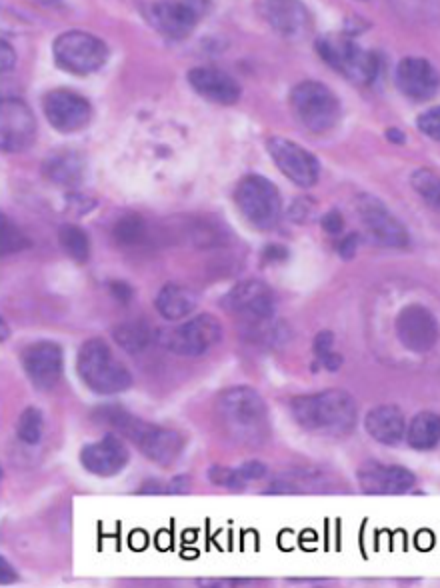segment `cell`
<instances>
[{
    "label": "cell",
    "instance_id": "obj_1",
    "mask_svg": "<svg viewBox=\"0 0 440 588\" xmlns=\"http://www.w3.org/2000/svg\"><path fill=\"white\" fill-rule=\"evenodd\" d=\"M216 412L226 434L242 446H262L270 434L264 398L248 386H232L218 394Z\"/></svg>",
    "mask_w": 440,
    "mask_h": 588
},
{
    "label": "cell",
    "instance_id": "obj_2",
    "mask_svg": "<svg viewBox=\"0 0 440 588\" xmlns=\"http://www.w3.org/2000/svg\"><path fill=\"white\" fill-rule=\"evenodd\" d=\"M292 414L304 430L320 436H346L356 426V402L338 388L296 396Z\"/></svg>",
    "mask_w": 440,
    "mask_h": 588
},
{
    "label": "cell",
    "instance_id": "obj_3",
    "mask_svg": "<svg viewBox=\"0 0 440 588\" xmlns=\"http://www.w3.org/2000/svg\"><path fill=\"white\" fill-rule=\"evenodd\" d=\"M100 414L102 420L114 426L120 434L128 436L148 460L160 466H170L178 460L184 446V438L180 432L156 424H146L118 406H106L100 410Z\"/></svg>",
    "mask_w": 440,
    "mask_h": 588
},
{
    "label": "cell",
    "instance_id": "obj_4",
    "mask_svg": "<svg viewBox=\"0 0 440 588\" xmlns=\"http://www.w3.org/2000/svg\"><path fill=\"white\" fill-rule=\"evenodd\" d=\"M76 372L80 380L96 394H116L132 384L130 370L100 338L82 342L76 356Z\"/></svg>",
    "mask_w": 440,
    "mask_h": 588
},
{
    "label": "cell",
    "instance_id": "obj_5",
    "mask_svg": "<svg viewBox=\"0 0 440 588\" xmlns=\"http://www.w3.org/2000/svg\"><path fill=\"white\" fill-rule=\"evenodd\" d=\"M316 50L326 64L356 84H370L380 70V60L374 52L364 50L342 34L320 36L316 40Z\"/></svg>",
    "mask_w": 440,
    "mask_h": 588
},
{
    "label": "cell",
    "instance_id": "obj_6",
    "mask_svg": "<svg viewBox=\"0 0 440 588\" xmlns=\"http://www.w3.org/2000/svg\"><path fill=\"white\" fill-rule=\"evenodd\" d=\"M234 202L244 218L262 230L276 226L282 214V198L276 184L260 174H248L236 184Z\"/></svg>",
    "mask_w": 440,
    "mask_h": 588
},
{
    "label": "cell",
    "instance_id": "obj_7",
    "mask_svg": "<svg viewBox=\"0 0 440 588\" xmlns=\"http://www.w3.org/2000/svg\"><path fill=\"white\" fill-rule=\"evenodd\" d=\"M154 340L180 356H200L222 340V326L212 314H198L180 326L158 328Z\"/></svg>",
    "mask_w": 440,
    "mask_h": 588
},
{
    "label": "cell",
    "instance_id": "obj_8",
    "mask_svg": "<svg viewBox=\"0 0 440 588\" xmlns=\"http://www.w3.org/2000/svg\"><path fill=\"white\" fill-rule=\"evenodd\" d=\"M296 118L312 132L330 130L340 118V102L334 92L318 80H304L290 92Z\"/></svg>",
    "mask_w": 440,
    "mask_h": 588
},
{
    "label": "cell",
    "instance_id": "obj_9",
    "mask_svg": "<svg viewBox=\"0 0 440 588\" xmlns=\"http://www.w3.org/2000/svg\"><path fill=\"white\" fill-rule=\"evenodd\" d=\"M54 62L58 68L70 74H92L108 58L106 44L88 32L68 30L62 32L52 44Z\"/></svg>",
    "mask_w": 440,
    "mask_h": 588
},
{
    "label": "cell",
    "instance_id": "obj_10",
    "mask_svg": "<svg viewBox=\"0 0 440 588\" xmlns=\"http://www.w3.org/2000/svg\"><path fill=\"white\" fill-rule=\"evenodd\" d=\"M266 146L274 164L290 182L302 188L316 184L320 176V162L312 152L282 136H272Z\"/></svg>",
    "mask_w": 440,
    "mask_h": 588
},
{
    "label": "cell",
    "instance_id": "obj_11",
    "mask_svg": "<svg viewBox=\"0 0 440 588\" xmlns=\"http://www.w3.org/2000/svg\"><path fill=\"white\" fill-rule=\"evenodd\" d=\"M356 210L364 228L372 234L376 242L388 248H406L410 244V236L402 222L376 196H358Z\"/></svg>",
    "mask_w": 440,
    "mask_h": 588
},
{
    "label": "cell",
    "instance_id": "obj_12",
    "mask_svg": "<svg viewBox=\"0 0 440 588\" xmlns=\"http://www.w3.org/2000/svg\"><path fill=\"white\" fill-rule=\"evenodd\" d=\"M140 10L152 28L172 40L186 38L200 16V8L194 2H148Z\"/></svg>",
    "mask_w": 440,
    "mask_h": 588
},
{
    "label": "cell",
    "instance_id": "obj_13",
    "mask_svg": "<svg viewBox=\"0 0 440 588\" xmlns=\"http://www.w3.org/2000/svg\"><path fill=\"white\" fill-rule=\"evenodd\" d=\"M36 136V120L26 102L4 98L0 104V144L4 152H22L30 148Z\"/></svg>",
    "mask_w": 440,
    "mask_h": 588
},
{
    "label": "cell",
    "instance_id": "obj_14",
    "mask_svg": "<svg viewBox=\"0 0 440 588\" xmlns=\"http://www.w3.org/2000/svg\"><path fill=\"white\" fill-rule=\"evenodd\" d=\"M396 336L404 348L412 352H428L438 340V322L422 304L404 306L394 320Z\"/></svg>",
    "mask_w": 440,
    "mask_h": 588
},
{
    "label": "cell",
    "instance_id": "obj_15",
    "mask_svg": "<svg viewBox=\"0 0 440 588\" xmlns=\"http://www.w3.org/2000/svg\"><path fill=\"white\" fill-rule=\"evenodd\" d=\"M42 110L52 128L58 132H74L88 124L90 120V104L84 96L56 88L44 94Z\"/></svg>",
    "mask_w": 440,
    "mask_h": 588
},
{
    "label": "cell",
    "instance_id": "obj_16",
    "mask_svg": "<svg viewBox=\"0 0 440 588\" xmlns=\"http://www.w3.org/2000/svg\"><path fill=\"white\" fill-rule=\"evenodd\" d=\"M222 306L248 322H268L274 314V294L260 280H244L224 296Z\"/></svg>",
    "mask_w": 440,
    "mask_h": 588
},
{
    "label": "cell",
    "instance_id": "obj_17",
    "mask_svg": "<svg viewBox=\"0 0 440 588\" xmlns=\"http://www.w3.org/2000/svg\"><path fill=\"white\" fill-rule=\"evenodd\" d=\"M20 360L30 382L40 390L52 388L62 374V348L56 342H34L22 350Z\"/></svg>",
    "mask_w": 440,
    "mask_h": 588
},
{
    "label": "cell",
    "instance_id": "obj_18",
    "mask_svg": "<svg viewBox=\"0 0 440 588\" xmlns=\"http://www.w3.org/2000/svg\"><path fill=\"white\" fill-rule=\"evenodd\" d=\"M394 80L398 90L412 100H430L440 90V74L426 58H402L396 66Z\"/></svg>",
    "mask_w": 440,
    "mask_h": 588
},
{
    "label": "cell",
    "instance_id": "obj_19",
    "mask_svg": "<svg viewBox=\"0 0 440 588\" xmlns=\"http://www.w3.org/2000/svg\"><path fill=\"white\" fill-rule=\"evenodd\" d=\"M356 478L366 494H404L416 482L414 474L408 468L374 460L360 464Z\"/></svg>",
    "mask_w": 440,
    "mask_h": 588
},
{
    "label": "cell",
    "instance_id": "obj_20",
    "mask_svg": "<svg viewBox=\"0 0 440 588\" xmlns=\"http://www.w3.org/2000/svg\"><path fill=\"white\" fill-rule=\"evenodd\" d=\"M128 448L116 434H106L98 442L86 444L80 450L82 466L96 476H114L128 462Z\"/></svg>",
    "mask_w": 440,
    "mask_h": 588
},
{
    "label": "cell",
    "instance_id": "obj_21",
    "mask_svg": "<svg viewBox=\"0 0 440 588\" xmlns=\"http://www.w3.org/2000/svg\"><path fill=\"white\" fill-rule=\"evenodd\" d=\"M190 86L210 102L234 104L240 98V84L224 70L198 66L188 72Z\"/></svg>",
    "mask_w": 440,
    "mask_h": 588
},
{
    "label": "cell",
    "instance_id": "obj_22",
    "mask_svg": "<svg viewBox=\"0 0 440 588\" xmlns=\"http://www.w3.org/2000/svg\"><path fill=\"white\" fill-rule=\"evenodd\" d=\"M264 20L282 36L298 38L306 32L308 12L296 2H262L258 4Z\"/></svg>",
    "mask_w": 440,
    "mask_h": 588
},
{
    "label": "cell",
    "instance_id": "obj_23",
    "mask_svg": "<svg viewBox=\"0 0 440 588\" xmlns=\"http://www.w3.org/2000/svg\"><path fill=\"white\" fill-rule=\"evenodd\" d=\"M366 432L380 444H398L406 432V420L398 406L382 404L368 410L364 418Z\"/></svg>",
    "mask_w": 440,
    "mask_h": 588
},
{
    "label": "cell",
    "instance_id": "obj_24",
    "mask_svg": "<svg viewBox=\"0 0 440 588\" xmlns=\"http://www.w3.org/2000/svg\"><path fill=\"white\" fill-rule=\"evenodd\" d=\"M154 306H156V310H158V314L162 318L180 320V318L188 316L194 310L196 294L188 286L170 282V284H164L160 288V292L156 294Z\"/></svg>",
    "mask_w": 440,
    "mask_h": 588
},
{
    "label": "cell",
    "instance_id": "obj_25",
    "mask_svg": "<svg viewBox=\"0 0 440 588\" xmlns=\"http://www.w3.org/2000/svg\"><path fill=\"white\" fill-rule=\"evenodd\" d=\"M408 444L416 450H430L440 442V414L418 412L406 430Z\"/></svg>",
    "mask_w": 440,
    "mask_h": 588
},
{
    "label": "cell",
    "instance_id": "obj_26",
    "mask_svg": "<svg viewBox=\"0 0 440 588\" xmlns=\"http://www.w3.org/2000/svg\"><path fill=\"white\" fill-rule=\"evenodd\" d=\"M112 338L118 342V346H122L126 352L130 354H138L142 352L150 340L152 334L146 326L138 324V322H122L118 326H114L112 330Z\"/></svg>",
    "mask_w": 440,
    "mask_h": 588
},
{
    "label": "cell",
    "instance_id": "obj_27",
    "mask_svg": "<svg viewBox=\"0 0 440 588\" xmlns=\"http://www.w3.org/2000/svg\"><path fill=\"white\" fill-rule=\"evenodd\" d=\"M58 242L62 250L76 262H86L90 256V242L88 236L82 228L72 226V224H62L58 228Z\"/></svg>",
    "mask_w": 440,
    "mask_h": 588
},
{
    "label": "cell",
    "instance_id": "obj_28",
    "mask_svg": "<svg viewBox=\"0 0 440 588\" xmlns=\"http://www.w3.org/2000/svg\"><path fill=\"white\" fill-rule=\"evenodd\" d=\"M114 240L122 246H136L144 242L148 234V226L140 214H124L122 218L116 220L114 224Z\"/></svg>",
    "mask_w": 440,
    "mask_h": 588
},
{
    "label": "cell",
    "instance_id": "obj_29",
    "mask_svg": "<svg viewBox=\"0 0 440 588\" xmlns=\"http://www.w3.org/2000/svg\"><path fill=\"white\" fill-rule=\"evenodd\" d=\"M410 186L426 204L440 210V176L436 172L428 168H416L410 174Z\"/></svg>",
    "mask_w": 440,
    "mask_h": 588
},
{
    "label": "cell",
    "instance_id": "obj_30",
    "mask_svg": "<svg viewBox=\"0 0 440 588\" xmlns=\"http://www.w3.org/2000/svg\"><path fill=\"white\" fill-rule=\"evenodd\" d=\"M44 170L54 182L74 184L82 174V164L74 154H58L46 162Z\"/></svg>",
    "mask_w": 440,
    "mask_h": 588
},
{
    "label": "cell",
    "instance_id": "obj_31",
    "mask_svg": "<svg viewBox=\"0 0 440 588\" xmlns=\"http://www.w3.org/2000/svg\"><path fill=\"white\" fill-rule=\"evenodd\" d=\"M18 438L24 442V444H38L40 438H42V430H44V418H42V412L34 406H28L26 410H22L20 418H18Z\"/></svg>",
    "mask_w": 440,
    "mask_h": 588
},
{
    "label": "cell",
    "instance_id": "obj_32",
    "mask_svg": "<svg viewBox=\"0 0 440 588\" xmlns=\"http://www.w3.org/2000/svg\"><path fill=\"white\" fill-rule=\"evenodd\" d=\"M28 238L26 234L6 216H0V246H2V254H12L18 250L28 248Z\"/></svg>",
    "mask_w": 440,
    "mask_h": 588
},
{
    "label": "cell",
    "instance_id": "obj_33",
    "mask_svg": "<svg viewBox=\"0 0 440 588\" xmlns=\"http://www.w3.org/2000/svg\"><path fill=\"white\" fill-rule=\"evenodd\" d=\"M418 130L432 140L440 142V106H432L418 116Z\"/></svg>",
    "mask_w": 440,
    "mask_h": 588
},
{
    "label": "cell",
    "instance_id": "obj_34",
    "mask_svg": "<svg viewBox=\"0 0 440 588\" xmlns=\"http://www.w3.org/2000/svg\"><path fill=\"white\" fill-rule=\"evenodd\" d=\"M238 476L242 482H252V480H260L266 474V466L258 460H248L242 466L236 468Z\"/></svg>",
    "mask_w": 440,
    "mask_h": 588
},
{
    "label": "cell",
    "instance_id": "obj_35",
    "mask_svg": "<svg viewBox=\"0 0 440 588\" xmlns=\"http://www.w3.org/2000/svg\"><path fill=\"white\" fill-rule=\"evenodd\" d=\"M330 352H334V334L328 330H322L314 338V354L318 360H322Z\"/></svg>",
    "mask_w": 440,
    "mask_h": 588
},
{
    "label": "cell",
    "instance_id": "obj_36",
    "mask_svg": "<svg viewBox=\"0 0 440 588\" xmlns=\"http://www.w3.org/2000/svg\"><path fill=\"white\" fill-rule=\"evenodd\" d=\"M320 224H322V230L328 232V234H340L342 228H344V220H342V216H340L338 210H330V212H326V214L322 216Z\"/></svg>",
    "mask_w": 440,
    "mask_h": 588
},
{
    "label": "cell",
    "instance_id": "obj_37",
    "mask_svg": "<svg viewBox=\"0 0 440 588\" xmlns=\"http://www.w3.org/2000/svg\"><path fill=\"white\" fill-rule=\"evenodd\" d=\"M358 246H360V238H358V234H356V232H350V234H346L344 240L340 242V246H338V254H340L344 260H352L354 254H356V250H358Z\"/></svg>",
    "mask_w": 440,
    "mask_h": 588
},
{
    "label": "cell",
    "instance_id": "obj_38",
    "mask_svg": "<svg viewBox=\"0 0 440 588\" xmlns=\"http://www.w3.org/2000/svg\"><path fill=\"white\" fill-rule=\"evenodd\" d=\"M108 288H110V294H112L116 300H120V302H128V300L132 298V288H130L126 282H122V280H114V282H110Z\"/></svg>",
    "mask_w": 440,
    "mask_h": 588
},
{
    "label": "cell",
    "instance_id": "obj_39",
    "mask_svg": "<svg viewBox=\"0 0 440 588\" xmlns=\"http://www.w3.org/2000/svg\"><path fill=\"white\" fill-rule=\"evenodd\" d=\"M0 48H2V72H10L12 66H14V60H16L14 50L6 40L0 42Z\"/></svg>",
    "mask_w": 440,
    "mask_h": 588
},
{
    "label": "cell",
    "instance_id": "obj_40",
    "mask_svg": "<svg viewBox=\"0 0 440 588\" xmlns=\"http://www.w3.org/2000/svg\"><path fill=\"white\" fill-rule=\"evenodd\" d=\"M16 578H18V576H16L14 568H12L10 562L2 556V558H0V584H12Z\"/></svg>",
    "mask_w": 440,
    "mask_h": 588
},
{
    "label": "cell",
    "instance_id": "obj_41",
    "mask_svg": "<svg viewBox=\"0 0 440 588\" xmlns=\"http://www.w3.org/2000/svg\"><path fill=\"white\" fill-rule=\"evenodd\" d=\"M318 362H322V366L328 368V370H338L340 364H342V356L336 354V352H330L328 356H324V358L318 360Z\"/></svg>",
    "mask_w": 440,
    "mask_h": 588
},
{
    "label": "cell",
    "instance_id": "obj_42",
    "mask_svg": "<svg viewBox=\"0 0 440 588\" xmlns=\"http://www.w3.org/2000/svg\"><path fill=\"white\" fill-rule=\"evenodd\" d=\"M310 212V208L308 206H302V200H298V202H294L292 204V210H290V218L292 220H298V222H302L304 218H306V214Z\"/></svg>",
    "mask_w": 440,
    "mask_h": 588
},
{
    "label": "cell",
    "instance_id": "obj_43",
    "mask_svg": "<svg viewBox=\"0 0 440 588\" xmlns=\"http://www.w3.org/2000/svg\"><path fill=\"white\" fill-rule=\"evenodd\" d=\"M284 256H286L284 248H280V246H276V244H270V246L266 248V252L262 254L264 260H280V258H284Z\"/></svg>",
    "mask_w": 440,
    "mask_h": 588
},
{
    "label": "cell",
    "instance_id": "obj_44",
    "mask_svg": "<svg viewBox=\"0 0 440 588\" xmlns=\"http://www.w3.org/2000/svg\"><path fill=\"white\" fill-rule=\"evenodd\" d=\"M386 136H388V140H392V142H404V134H402V130H398V128H388V130H386Z\"/></svg>",
    "mask_w": 440,
    "mask_h": 588
},
{
    "label": "cell",
    "instance_id": "obj_45",
    "mask_svg": "<svg viewBox=\"0 0 440 588\" xmlns=\"http://www.w3.org/2000/svg\"><path fill=\"white\" fill-rule=\"evenodd\" d=\"M6 336H8V330H6V320L2 318V340H6Z\"/></svg>",
    "mask_w": 440,
    "mask_h": 588
}]
</instances>
